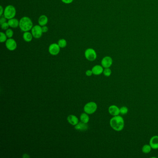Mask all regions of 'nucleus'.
<instances>
[{"label": "nucleus", "mask_w": 158, "mask_h": 158, "mask_svg": "<svg viewBox=\"0 0 158 158\" xmlns=\"http://www.w3.org/2000/svg\"><path fill=\"white\" fill-rule=\"evenodd\" d=\"M109 124L113 129L117 132H120L124 129L125 122L123 117L118 115L113 116L112 118L110 120Z\"/></svg>", "instance_id": "1"}, {"label": "nucleus", "mask_w": 158, "mask_h": 158, "mask_svg": "<svg viewBox=\"0 0 158 158\" xmlns=\"http://www.w3.org/2000/svg\"><path fill=\"white\" fill-rule=\"evenodd\" d=\"M19 22V29L23 32L29 31L33 26V22L29 17L24 16L21 19Z\"/></svg>", "instance_id": "2"}, {"label": "nucleus", "mask_w": 158, "mask_h": 158, "mask_svg": "<svg viewBox=\"0 0 158 158\" xmlns=\"http://www.w3.org/2000/svg\"><path fill=\"white\" fill-rule=\"evenodd\" d=\"M16 10L15 7L11 5L6 6L4 10L3 16L7 19L14 18L16 15Z\"/></svg>", "instance_id": "3"}, {"label": "nucleus", "mask_w": 158, "mask_h": 158, "mask_svg": "<svg viewBox=\"0 0 158 158\" xmlns=\"http://www.w3.org/2000/svg\"><path fill=\"white\" fill-rule=\"evenodd\" d=\"M97 105L96 102H88L84 106V111L87 114L91 115L93 114L97 111Z\"/></svg>", "instance_id": "4"}, {"label": "nucleus", "mask_w": 158, "mask_h": 158, "mask_svg": "<svg viewBox=\"0 0 158 158\" xmlns=\"http://www.w3.org/2000/svg\"><path fill=\"white\" fill-rule=\"evenodd\" d=\"M85 58L88 61H93L97 58V54L96 51L92 48H88L84 52Z\"/></svg>", "instance_id": "5"}, {"label": "nucleus", "mask_w": 158, "mask_h": 158, "mask_svg": "<svg viewBox=\"0 0 158 158\" xmlns=\"http://www.w3.org/2000/svg\"><path fill=\"white\" fill-rule=\"evenodd\" d=\"M31 33L35 39H40L43 34L42 26L40 25H35L31 30Z\"/></svg>", "instance_id": "6"}, {"label": "nucleus", "mask_w": 158, "mask_h": 158, "mask_svg": "<svg viewBox=\"0 0 158 158\" xmlns=\"http://www.w3.org/2000/svg\"><path fill=\"white\" fill-rule=\"evenodd\" d=\"M7 49L11 51H13L17 48V44L16 41L13 38H8L5 42Z\"/></svg>", "instance_id": "7"}, {"label": "nucleus", "mask_w": 158, "mask_h": 158, "mask_svg": "<svg viewBox=\"0 0 158 158\" xmlns=\"http://www.w3.org/2000/svg\"><path fill=\"white\" fill-rule=\"evenodd\" d=\"M61 48L58 44L52 43L49 46L48 51L51 54L55 56L59 54Z\"/></svg>", "instance_id": "8"}, {"label": "nucleus", "mask_w": 158, "mask_h": 158, "mask_svg": "<svg viewBox=\"0 0 158 158\" xmlns=\"http://www.w3.org/2000/svg\"><path fill=\"white\" fill-rule=\"evenodd\" d=\"M113 64V59L109 56H106L102 58L101 61V65L102 67L106 68L111 66Z\"/></svg>", "instance_id": "9"}, {"label": "nucleus", "mask_w": 158, "mask_h": 158, "mask_svg": "<svg viewBox=\"0 0 158 158\" xmlns=\"http://www.w3.org/2000/svg\"><path fill=\"white\" fill-rule=\"evenodd\" d=\"M108 111L109 114L113 116H118L120 114V108L116 105H112L109 107Z\"/></svg>", "instance_id": "10"}, {"label": "nucleus", "mask_w": 158, "mask_h": 158, "mask_svg": "<svg viewBox=\"0 0 158 158\" xmlns=\"http://www.w3.org/2000/svg\"><path fill=\"white\" fill-rule=\"evenodd\" d=\"M149 145L152 149H158V136L154 135L151 138L149 141Z\"/></svg>", "instance_id": "11"}, {"label": "nucleus", "mask_w": 158, "mask_h": 158, "mask_svg": "<svg viewBox=\"0 0 158 158\" xmlns=\"http://www.w3.org/2000/svg\"><path fill=\"white\" fill-rule=\"evenodd\" d=\"M104 67L100 65H96L92 68L93 74L95 75H99L103 73Z\"/></svg>", "instance_id": "12"}, {"label": "nucleus", "mask_w": 158, "mask_h": 158, "mask_svg": "<svg viewBox=\"0 0 158 158\" xmlns=\"http://www.w3.org/2000/svg\"><path fill=\"white\" fill-rule=\"evenodd\" d=\"M75 128L76 129L79 131H86L88 129V126L87 123L81 122L75 125Z\"/></svg>", "instance_id": "13"}, {"label": "nucleus", "mask_w": 158, "mask_h": 158, "mask_svg": "<svg viewBox=\"0 0 158 158\" xmlns=\"http://www.w3.org/2000/svg\"><path fill=\"white\" fill-rule=\"evenodd\" d=\"M67 121L70 124L73 126H75L79 123V119L76 116L74 115H70L67 117Z\"/></svg>", "instance_id": "14"}, {"label": "nucleus", "mask_w": 158, "mask_h": 158, "mask_svg": "<svg viewBox=\"0 0 158 158\" xmlns=\"http://www.w3.org/2000/svg\"><path fill=\"white\" fill-rule=\"evenodd\" d=\"M48 17L45 15H42L41 16H40L39 19H38V23H39V25L41 26H46L48 23Z\"/></svg>", "instance_id": "15"}, {"label": "nucleus", "mask_w": 158, "mask_h": 158, "mask_svg": "<svg viewBox=\"0 0 158 158\" xmlns=\"http://www.w3.org/2000/svg\"><path fill=\"white\" fill-rule=\"evenodd\" d=\"M19 21L15 18H12L11 19H8V22L10 27L12 28H17L19 26Z\"/></svg>", "instance_id": "16"}, {"label": "nucleus", "mask_w": 158, "mask_h": 158, "mask_svg": "<svg viewBox=\"0 0 158 158\" xmlns=\"http://www.w3.org/2000/svg\"><path fill=\"white\" fill-rule=\"evenodd\" d=\"M33 36L32 35V33L29 32V31L28 32H24L23 34V40H25L26 42H30L32 41L33 38Z\"/></svg>", "instance_id": "17"}, {"label": "nucleus", "mask_w": 158, "mask_h": 158, "mask_svg": "<svg viewBox=\"0 0 158 158\" xmlns=\"http://www.w3.org/2000/svg\"><path fill=\"white\" fill-rule=\"evenodd\" d=\"M152 149V148L149 144L144 145L142 147L141 150H142V152H143L144 154H148L151 152Z\"/></svg>", "instance_id": "18"}, {"label": "nucleus", "mask_w": 158, "mask_h": 158, "mask_svg": "<svg viewBox=\"0 0 158 158\" xmlns=\"http://www.w3.org/2000/svg\"><path fill=\"white\" fill-rule=\"evenodd\" d=\"M80 120H81V122H83L85 123H87L90 120V118H89V116L88 115V114L86 113H82L80 116Z\"/></svg>", "instance_id": "19"}, {"label": "nucleus", "mask_w": 158, "mask_h": 158, "mask_svg": "<svg viewBox=\"0 0 158 158\" xmlns=\"http://www.w3.org/2000/svg\"><path fill=\"white\" fill-rule=\"evenodd\" d=\"M58 44L61 48H64L67 46V41L65 39H60L58 41Z\"/></svg>", "instance_id": "20"}, {"label": "nucleus", "mask_w": 158, "mask_h": 158, "mask_svg": "<svg viewBox=\"0 0 158 158\" xmlns=\"http://www.w3.org/2000/svg\"><path fill=\"white\" fill-rule=\"evenodd\" d=\"M7 38H8L7 37L6 33H4L3 32H2L0 33V42L1 43L6 42L7 40H8Z\"/></svg>", "instance_id": "21"}, {"label": "nucleus", "mask_w": 158, "mask_h": 158, "mask_svg": "<svg viewBox=\"0 0 158 158\" xmlns=\"http://www.w3.org/2000/svg\"><path fill=\"white\" fill-rule=\"evenodd\" d=\"M120 114L121 115H126L129 112V109L126 106H122L120 108Z\"/></svg>", "instance_id": "22"}, {"label": "nucleus", "mask_w": 158, "mask_h": 158, "mask_svg": "<svg viewBox=\"0 0 158 158\" xmlns=\"http://www.w3.org/2000/svg\"><path fill=\"white\" fill-rule=\"evenodd\" d=\"M112 71L109 68H104L103 71V74L105 76L109 77L110 76V75H111Z\"/></svg>", "instance_id": "23"}, {"label": "nucleus", "mask_w": 158, "mask_h": 158, "mask_svg": "<svg viewBox=\"0 0 158 158\" xmlns=\"http://www.w3.org/2000/svg\"><path fill=\"white\" fill-rule=\"evenodd\" d=\"M5 33L8 38H12L14 35V32L11 29H8L6 30Z\"/></svg>", "instance_id": "24"}, {"label": "nucleus", "mask_w": 158, "mask_h": 158, "mask_svg": "<svg viewBox=\"0 0 158 158\" xmlns=\"http://www.w3.org/2000/svg\"><path fill=\"white\" fill-rule=\"evenodd\" d=\"M1 29L3 30H6L8 29L9 27H10L8 22H5V23L1 24Z\"/></svg>", "instance_id": "25"}, {"label": "nucleus", "mask_w": 158, "mask_h": 158, "mask_svg": "<svg viewBox=\"0 0 158 158\" xmlns=\"http://www.w3.org/2000/svg\"><path fill=\"white\" fill-rule=\"evenodd\" d=\"M7 19L4 16H3V17H1V18H0V24L1 25V24L7 22Z\"/></svg>", "instance_id": "26"}, {"label": "nucleus", "mask_w": 158, "mask_h": 158, "mask_svg": "<svg viewBox=\"0 0 158 158\" xmlns=\"http://www.w3.org/2000/svg\"><path fill=\"white\" fill-rule=\"evenodd\" d=\"M42 31L43 33H46L48 31V28L47 26H42Z\"/></svg>", "instance_id": "27"}, {"label": "nucleus", "mask_w": 158, "mask_h": 158, "mask_svg": "<svg viewBox=\"0 0 158 158\" xmlns=\"http://www.w3.org/2000/svg\"><path fill=\"white\" fill-rule=\"evenodd\" d=\"M74 0H61V1H62L63 3L65 4H68L72 3V2H73Z\"/></svg>", "instance_id": "28"}, {"label": "nucleus", "mask_w": 158, "mask_h": 158, "mask_svg": "<svg viewBox=\"0 0 158 158\" xmlns=\"http://www.w3.org/2000/svg\"><path fill=\"white\" fill-rule=\"evenodd\" d=\"M85 74L87 76L90 77L91 76V75L93 74V72H92V70H87L85 72Z\"/></svg>", "instance_id": "29"}, {"label": "nucleus", "mask_w": 158, "mask_h": 158, "mask_svg": "<svg viewBox=\"0 0 158 158\" xmlns=\"http://www.w3.org/2000/svg\"><path fill=\"white\" fill-rule=\"evenodd\" d=\"M0 9H1V11H0V16H1L4 13V10L2 6H0Z\"/></svg>", "instance_id": "30"}, {"label": "nucleus", "mask_w": 158, "mask_h": 158, "mask_svg": "<svg viewBox=\"0 0 158 158\" xmlns=\"http://www.w3.org/2000/svg\"></svg>", "instance_id": "31"}]
</instances>
